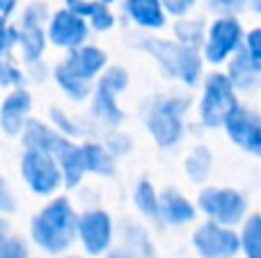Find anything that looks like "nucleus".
Returning a JSON list of instances; mask_svg holds the SVG:
<instances>
[{"instance_id": "obj_1", "label": "nucleus", "mask_w": 261, "mask_h": 258, "mask_svg": "<svg viewBox=\"0 0 261 258\" xmlns=\"http://www.w3.org/2000/svg\"><path fill=\"white\" fill-rule=\"evenodd\" d=\"M126 46L147 55L158 67V71L167 80L176 82L181 89L197 91V87L202 85L204 76L208 71V64L204 59L202 50L181 44L172 35L165 37L163 32L151 35V32L130 30L126 35Z\"/></svg>"}, {"instance_id": "obj_2", "label": "nucleus", "mask_w": 261, "mask_h": 258, "mask_svg": "<svg viewBox=\"0 0 261 258\" xmlns=\"http://www.w3.org/2000/svg\"><path fill=\"white\" fill-rule=\"evenodd\" d=\"M78 213L69 192L44 199L28 219V240L41 254L60 258L78 245Z\"/></svg>"}, {"instance_id": "obj_3", "label": "nucleus", "mask_w": 261, "mask_h": 258, "mask_svg": "<svg viewBox=\"0 0 261 258\" xmlns=\"http://www.w3.org/2000/svg\"><path fill=\"white\" fill-rule=\"evenodd\" d=\"M190 112H195V96L188 89L156 94L144 103L142 123L156 149L170 153L184 144Z\"/></svg>"}, {"instance_id": "obj_4", "label": "nucleus", "mask_w": 261, "mask_h": 258, "mask_svg": "<svg viewBox=\"0 0 261 258\" xmlns=\"http://www.w3.org/2000/svg\"><path fill=\"white\" fill-rule=\"evenodd\" d=\"M241 103L243 96L239 94L225 69H208L195 96V121L202 131H222L229 114Z\"/></svg>"}, {"instance_id": "obj_5", "label": "nucleus", "mask_w": 261, "mask_h": 258, "mask_svg": "<svg viewBox=\"0 0 261 258\" xmlns=\"http://www.w3.org/2000/svg\"><path fill=\"white\" fill-rule=\"evenodd\" d=\"M50 12L53 9L46 0H28L14 16L16 21V55L25 64L46 59V53L50 48L48 32H46Z\"/></svg>"}, {"instance_id": "obj_6", "label": "nucleus", "mask_w": 261, "mask_h": 258, "mask_svg": "<svg viewBox=\"0 0 261 258\" xmlns=\"http://www.w3.org/2000/svg\"><path fill=\"white\" fill-rule=\"evenodd\" d=\"M18 178L25 185V190L32 197H39V199H50V197L67 192L58 158L48 151L21 149V153H18Z\"/></svg>"}, {"instance_id": "obj_7", "label": "nucleus", "mask_w": 261, "mask_h": 258, "mask_svg": "<svg viewBox=\"0 0 261 258\" xmlns=\"http://www.w3.org/2000/svg\"><path fill=\"white\" fill-rule=\"evenodd\" d=\"M245 32L248 27L243 25L239 14H220L208 18L206 37L199 48L208 69H225V64L243 50Z\"/></svg>"}, {"instance_id": "obj_8", "label": "nucleus", "mask_w": 261, "mask_h": 258, "mask_svg": "<svg viewBox=\"0 0 261 258\" xmlns=\"http://www.w3.org/2000/svg\"><path fill=\"white\" fill-rule=\"evenodd\" d=\"M199 208V217L211 222L225 224V227L239 229L250 215V201L245 192L231 185H204L195 195Z\"/></svg>"}, {"instance_id": "obj_9", "label": "nucleus", "mask_w": 261, "mask_h": 258, "mask_svg": "<svg viewBox=\"0 0 261 258\" xmlns=\"http://www.w3.org/2000/svg\"><path fill=\"white\" fill-rule=\"evenodd\" d=\"M117 242V224L103 206H85L78 213V247L92 258H103Z\"/></svg>"}, {"instance_id": "obj_10", "label": "nucleus", "mask_w": 261, "mask_h": 258, "mask_svg": "<svg viewBox=\"0 0 261 258\" xmlns=\"http://www.w3.org/2000/svg\"><path fill=\"white\" fill-rule=\"evenodd\" d=\"M190 245L197 258H239L241 236L239 229L204 219L190 233Z\"/></svg>"}, {"instance_id": "obj_11", "label": "nucleus", "mask_w": 261, "mask_h": 258, "mask_svg": "<svg viewBox=\"0 0 261 258\" xmlns=\"http://www.w3.org/2000/svg\"><path fill=\"white\" fill-rule=\"evenodd\" d=\"M46 32H48L50 48L60 50V53H69V50L92 41V37H94L90 21L67 5H60L50 12Z\"/></svg>"}, {"instance_id": "obj_12", "label": "nucleus", "mask_w": 261, "mask_h": 258, "mask_svg": "<svg viewBox=\"0 0 261 258\" xmlns=\"http://www.w3.org/2000/svg\"><path fill=\"white\" fill-rule=\"evenodd\" d=\"M225 137L245 155L261 160V108L241 103L222 126Z\"/></svg>"}, {"instance_id": "obj_13", "label": "nucleus", "mask_w": 261, "mask_h": 258, "mask_svg": "<svg viewBox=\"0 0 261 258\" xmlns=\"http://www.w3.org/2000/svg\"><path fill=\"white\" fill-rule=\"evenodd\" d=\"M35 117V94L30 87H18L0 94V135L18 140L28 121Z\"/></svg>"}, {"instance_id": "obj_14", "label": "nucleus", "mask_w": 261, "mask_h": 258, "mask_svg": "<svg viewBox=\"0 0 261 258\" xmlns=\"http://www.w3.org/2000/svg\"><path fill=\"white\" fill-rule=\"evenodd\" d=\"M119 14L130 30L151 35L165 32L172 23L163 0H119Z\"/></svg>"}, {"instance_id": "obj_15", "label": "nucleus", "mask_w": 261, "mask_h": 258, "mask_svg": "<svg viewBox=\"0 0 261 258\" xmlns=\"http://www.w3.org/2000/svg\"><path fill=\"white\" fill-rule=\"evenodd\" d=\"M58 62L62 64L69 73L78 76L81 80L96 85V80L101 78V73L108 69L110 55L101 44H96V41H87V44L69 50V53H62V57H60Z\"/></svg>"}, {"instance_id": "obj_16", "label": "nucleus", "mask_w": 261, "mask_h": 258, "mask_svg": "<svg viewBox=\"0 0 261 258\" xmlns=\"http://www.w3.org/2000/svg\"><path fill=\"white\" fill-rule=\"evenodd\" d=\"M199 217L197 201L190 199L184 190L167 185L161 190V219L158 227L165 229H186Z\"/></svg>"}, {"instance_id": "obj_17", "label": "nucleus", "mask_w": 261, "mask_h": 258, "mask_svg": "<svg viewBox=\"0 0 261 258\" xmlns=\"http://www.w3.org/2000/svg\"><path fill=\"white\" fill-rule=\"evenodd\" d=\"M122 96L110 91L108 87L96 85L94 94H92L90 103H87V114L92 117V121L96 123L101 133L110 131V128H122L126 121V112H124L122 103H119Z\"/></svg>"}, {"instance_id": "obj_18", "label": "nucleus", "mask_w": 261, "mask_h": 258, "mask_svg": "<svg viewBox=\"0 0 261 258\" xmlns=\"http://www.w3.org/2000/svg\"><path fill=\"white\" fill-rule=\"evenodd\" d=\"M46 119L50 121V126H53L55 131L62 133V135L69 137V140L83 142V140H87V137L101 135V131L96 128V123L92 121L90 114L69 112L67 108H62V105H50V108L46 110Z\"/></svg>"}, {"instance_id": "obj_19", "label": "nucleus", "mask_w": 261, "mask_h": 258, "mask_svg": "<svg viewBox=\"0 0 261 258\" xmlns=\"http://www.w3.org/2000/svg\"><path fill=\"white\" fill-rule=\"evenodd\" d=\"M181 169H184V176L190 185L195 187L208 185L213 172H216V153H213V149L208 144L197 142V144H193L186 151Z\"/></svg>"}, {"instance_id": "obj_20", "label": "nucleus", "mask_w": 261, "mask_h": 258, "mask_svg": "<svg viewBox=\"0 0 261 258\" xmlns=\"http://www.w3.org/2000/svg\"><path fill=\"white\" fill-rule=\"evenodd\" d=\"M69 137H64L62 133H58L50 121L46 117H32L28 121L25 131L21 133L18 142H21V149H39V151H48V153H58L62 149V144Z\"/></svg>"}, {"instance_id": "obj_21", "label": "nucleus", "mask_w": 261, "mask_h": 258, "mask_svg": "<svg viewBox=\"0 0 261 258\" xmlns=\"http://www.w3.org/2000/svg\"><path fill=\"white\" fill-rule=\"evenodd\" d=\"M81 146H83V160H85L87 176L103 178V181H110V178L117 176V163L119 160L110 153V149L103 144L101 135L99 137H87V140L81 142Z\"/></svg>"}, {"instance_id": "obj_22", "label": "nucleus", "mask_w": 261, "mask_h": 258, "mask_svg": "<svg viewBox=\"0 0 261 258\" xmlns=\"http://www.w3.org/2000/svg\"><path fill=\"white\" fill-rule=\"evenodd\" d=\"M58 158V165L62 169V178H64V190L67 192H78L87 176V169H85V160H83V146L81 142L76 140H67L62 144V149L55 153Z\"/></svg>"}, {"instance_id": "obj_23", "label": "nucleus", "mask_w": 261, "mask_h": 258, "mask_svg": "<svg viewBox=\"0 0 261 258\" xmlns=\"http://www.w3.org/2000/svg\"><path fill=\"white\" fill-rule=\"evenodd\" d=\"M225 73L229 76V80L234 82V87L239 89L241 96H252L259 94L261 87V69L250 59V55L245 50L236 53L229 62L225 64Z\"/></svg>"}, {"instance_id": "obj_24", "label": "nucleus", "mask_w": 261, "mask_h": 258, "mask_svg": "<svg viewBox=\"0 0 261 258\" xmlns=\"http://www.w3.org/2000/svg\"><path fill=\"white\" fill-rule=\"evenodd\" d=\"M117 238L119 247L135 258H156V247H153L151 233L144 222H138V219L122 222V227L117 229Z\"/></svg>"}, {"instance_id": "obj_25", "label": "nucleus", "mask_w": 261, "mask_h": 258, "mask_svg": "<svg viewBox=\"0 0 261 258\" xmlns=\"http://www.w3.org/2000/svg\"><path fill=\"white\" fill-rule=\"evenodd\" d=\"M130 204L135 213L149 224H158L161 219V190L151 178H138L130 190Z\"/></svg>"}, {"instance_id": "obj_26", "label": "nucleus", "mask_w": 261, "mask_h": 258, "mask_svg": "<svg viewBox=\"0 0 261 258\" xmlns=\"http://www.w3.org/2000/svg\"><path fill=\"white\" fill-rule=\"evenodd\" d=\"M53 85L58 87L60 94H62L64 99H67L69 103H73V105L90 103L92 94H94V87H96V85H92V82H85V80H81L78 76L69 73L60 62L53 64Z\"/></svg>"}, {"instance_id": "obj_27", "label": "nucleus", "mask_w": 261, "mask_h": 258, "mask_svg": "<svg viewBox=\"0 0 261 258\" xmlns=\"http://www.w3.org/2000/svg\"><path fill=\"white\" fill-rule=\"evenodd\" d=\"M206 27H208V18L204 14H188V16L174 18L170 23V32L176 41L190 46V48H202L204 37H206Z\"/></svg>"}, {"instance_id": "obj_28", "label": "nucleus", "mask_w": 261, "mask_h": 258, "mask_svg": "<svg viewBox=\"0 0 261 258\" xmlns=\"http://www.w3.org/2000/svg\"><path fill=\"white\" fill-rule=\"evenodd\" d=\"M18 87H28L25 62L16 53L5 55L0 57V91L18 89Z\"/></svg>"}, {"instance_id": "obj_29", "label": "nucleus", "mask_w": 261, "mask_h": 258, "mask_svg": "<svg viewBox=\"0 0 261 258\" xmlns=\"http://www.w3.org/2000/svg\"><path fill=\"white\" fill-rule=\"evenodd\" d=\"M241 236V256L261 258V213H250L239 227Z\"/></svg>"}, {"instance_id": "obj_30", "label": "nucleus", "mask_w": 261, "mask_h": 258, "mask_svg": "<svg viewBox=\"0 0 261 258\" xmlns=\"http://www.w3.org/2000/svg\"><path fill=\"white\" fill-rule=\"evenodd\" d=\"M101 140H103V144L108 146L110 153H113L117 160L130 155V153H133V149H135L133 135H130L128 131H124V126L122 128H110V131H103V133H101Z\"/></svg>"}, {"instance_id": "obj_31", "label": "nucleus", "mask_w": 261, "mask_h": 258, "mask_svg": "<svg viewBox=\"0 0 261 258\" xmlns=\"http://www.w3.org/2000/svg\"><path fill=\"white\" fill-rule=\"evenodd\" d=\"M96 85H103V87H108L110 91L122 96V94H126L130 87V71L124 64L110 62L108 69H106V71L101 73V78L96 80Z\"/></svg>"}, {"instance_id": "obj_32", "label": "nucleus", "mask_w": 261, "mask_h": 258, "mask_svg": "<svg viewBox=\"0 0 261 258\" xmlns=\"http://www.w3.org/2000/svg\"><path fill=\"white\" fill-rule=\"evenodd\" d=\"M87 21H90V27L94 35H110L122 23V14L117 12V7H103L92 14Z\"/></svg>"}, {"instance_id": "obj_33", "label": "nucleus", "mask_w": 261, "mask_h": 258, "mask_svg": "<svg viewBox=\"0 0 261 258\" xmlns=\"http://www.w3.org/2000/svg\"><path fill=\"white\" fill-rule=\"evenodd\" d=\"M204 12L211 16H220V14H243L248 12V0H199Z\"/></svg>"}, {"instance_id": "obj_34", "label": "nucleus", "mask_w": 261, "mask_h": 258, "mask_svg": "<svg viewBox=\"0 0 261 258\" xmlns=\"http://www.w3.org/2000/svg\"><path fill=\"white\" fill-rule=\"evenodd\" d=\"M16 53V21L0 14V57Z\"/></svg>"}, {"instance_id": "obj_35", "label": "nucleus", "mask_w": 261, "mask_h": 258, "mask_svg": "<svg viewBox=\"0 0 261 258\" xmlns=\"http://www.w3.org/2000/svg\"><path fill=\"white\" fill-rule=\"evenodd\" d=\"M30 240L18 233L0 242V258H30Z\"/></svg>"}, {"instance_id": "obj_36", "label": "nucleus", "mask_w": 261, "mask_h": 258, "mask_svg": "<svg viewBox=\"0 0 261 258\" xmlns=\"http://www.w3.org/2000/svg\"><path fill=\"white\" fill-rule=\"evenodd\" d=\"M28 73V87H39L53 80V67L48 64V59H39V62H28L25 64Z\"/></svg>"}, {"instance_id": "obj_37", "label": "nucleus", "mask_w": 261, "mask_h": 258, "mask_svg": "<svg viewBox=\"0 0 261 258\" xmlns=\"http://www.w3.org/2000/svg\"><path fill=\"white\" fill-rule=\"evenodd\" d=\"M16 210H18V197L14 192L9 178L0 172V215H9L12 217Z\"/></svg>"}, {"instance_id": "obj_38", "label": "nucleus", "mask_w": 261, "mask_h": 258, "mask_svg": "<svg viewBox=\"0 0 261 258\" xmlns=\"http://www.w3.org/2000/svg\"><path fill=\"white\" fill-rule=\"evenodd\" d=\"M62 5L76 9L78 14H83L85 18H90L92 14L99 12V9H103V7H117L119 0H62Z\"/></svg>"}, {"instance_id": "obj_39", "label": "nucleus", "mask_w": 261, "mask_h": 258, "mask_svg": "<svg viewBox=\"0 0 261 258\" xmlns=\"http://www.w3.org/2000/svg\"><path fill=\"white\" fill-rule=\"evenodd\" d=\"M243 50L250 55V59H252V62L261 69V25L248 27V32H245Z\"/></svg>"}, {"instance_id": "obj_40", "label": "nucleus", "mask_w": 261, "mask_h": 258, "mask_svg": "<svg viewBox=\"0 0 261 258\" xmlns=\"http://www.w3.org/2000/svg\"><path fill=\"white\" fill-rule=\"evenodd\" d=\"M163 5H165V9H167L172 21H174V18H181V16H188V14H195L197 7H202L199 0H163Z\"/></svg>"}, {"instance_id": "obj_41", "label": "nucleus", "mask_w": 261, "mask_h": 258, "mask_svg": "<svg viewBox=\"0 0 261 258\" xmlns=\"http://www.w3.org/2000/svg\"><path fill=\"white\" fill-rule=\"evenodd\" d=\"M21 5H23V0H0V14H5V16H16Z\"/></svg>"}, {"instance_id": "obj_42", "label": "nucleus", "mask_w": 261, "mask_h": 258, "mask_svg": "<svg viewBox=\"0 0 261 258\" xmlns=\"http://www.w3.org/2000/svg\"><path fill=\"white\" fill-rule=\"evenodd\" d=\"M9 236H14L12 219H9V215H0V242L7 240Z\"/></svg>"}, {"instance_id": "obj_43", "label": "nucleus", "mask_w": 261, "mask_h": 258, "mask_svg": "<svg viewBox=\"0 0 261 258\" xmlns=\"http://www.w3.org/2000/svg\"><path fill=\"white\" fill-rule=\"evenodd\" d=\"M103 258H135V256H133V254H128V251H126V249H122V247H115V249H110Z\"/></svg>"}, {"instance_id": "obj_44", "label": "nucleus", "mask_w": 261, "mask_h": 258, "mask_svg": "<svg viewBox=\"0 0 261 258\" xmlns=\"http://www.w3.org/2000/svg\"><path fill=\"white\" fill-rule=\"evenodd\" d=\"M248 12L254 16H261V0H248Z\"/></svg>"}, {"instance_id": "obj_45", "label": "nucleus", "mask_w": 261, "mask_h": 258, "mask_svg": "<svg viewBox=\"0 0 261 258\" xmlns=\"http://www.w3.org/2000/svg\"><path fill=\"white\" fill-rule=\"evenodd\" d=\"M60 258H92V256H87V254H73V251H69V254H64V256H60Z\"/></svg>"}, {"instance_id": "obj_46", "label": "nucleus", "mask_w": 261, "mask_h": 258, "mask_svg": "<svg viewBox=\"0 0 261 258\" xmlns=\"http://www.w3.org/2000/svg\"><path fill=\"white\" fill-rule=\"evenodd\" d=\"M257 96H259V101H261V87H259V94Z\"/></svg>"}]
</instances>
